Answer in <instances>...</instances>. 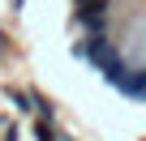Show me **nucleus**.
<instances>
[{
  "label": "nucleus",
  "instance_id": "nucleus-1",
  "mask_svg": "<svg viewBox=\"0 0 146 141\" xmlns=\"http://www.w3.org/2000/svg\"><path fill=\"white\" fill-rule=\"evenodd\" d=\"M129 98H146V73H129V68H125V77L116 81Z\"/></svg>",
  "mask_w": 146,
  "mask_h": 141
},
{
  "label": "nucleus",
  "instance_id": "nucleus-2",
  "mask_svg": "<svg viewBox=\"0 0 146 141\" xmlns=\"http://www.w3.org/2000/svg\"><path fill=\"white\" fill-rule=\"evenodd\" d=\"M0 43H5V34H0Z\"/></svg>",
  "mask_w": 146,
  "mask_h": 141
},
{
  "label": "nucleus",
  "instance_id": "nucleus-3",
  "mask_svg": "<svg viewBox=\"0 0 146 141\" xmlns=\"http://www.w3.org/2000/svg\"><path fill=\"white\" fill-rule=\"evenodd\" d=\"M13 5H22V0H13Z\"/></svg>",
  "mask_w": 146,
  "mask_h": 141
}]
</instances>
